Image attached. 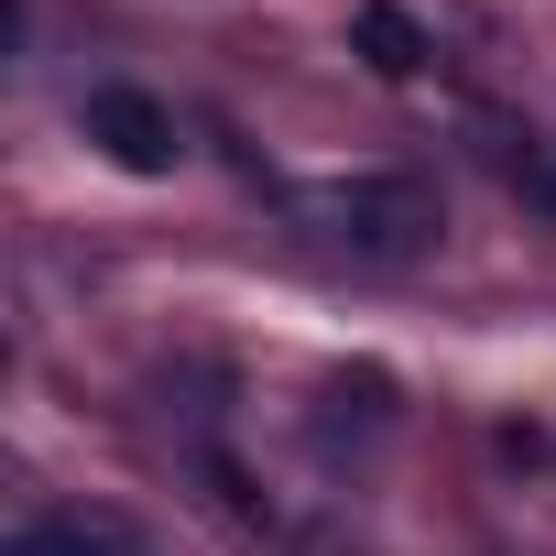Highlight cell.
I'll return each instance as SVG.
<instances>
[{"label":"cell","instance_id":"7a4b0ae2","mask_svg":"<svg viewBox=\"0 0 556 556\" xmlns=\"http://www.w3.org/2000/svg\"><path fill=\"white\" fill-rule=\"evenodd\" d=\"M88 142H99L121 175H175V121H164V99H142V88H88Z\"/></svg>","mask_w":556,"mask_h":556},{"label":"cell","instance_id":"277c9868","mask_svg":"<svg viewBox=\"0 0 556 556\" xmlns=\"http://www.w3.org/2000/svg\"><path fill=\"white\" fill-rule=\"evenodd\" d=\"M12 556H153V545L131 523H110V513H45V523L12 534Z\"/></svg>","mask_w":556,"mask_h":556},{"label":"cell","instance_id":"5b68a950","mask_svg":"<svg viewBox=\"0 0 556 556\" xmlns=\"http://www.w3.org/2000/svg\"><path fill=\"white\" fill-rule=\"evenodd\" d=\"M523 186H534V207H556V142H545V153L523 164Z\"/></svg>","mask_w":556,"mask_h":556},{"label":"cell","instance_id":"6da1fadb","mask_svg":"<svg viewBox=\"0 0 556 556\" xmlns=\"http://www.w3.org/2000/svg\"><path fill=\"white\" fill-rule=\"evenodd\" d=\"M295 218H306L328 251H350V262H415V251H437V229H447L426 175H328V186L295 197Z\"/></svg>","mask_w":556,"mask_h":556},{"label":"cell","instance_id":"3957f363","mask_svg":"<svg viewBox=\"0 0 556 556\" xmlns=\"http://www.w3.org/2000/svg\"><path fill=\"white\" fill-rule=\"evenodd\" d=\"M350 45H361V66L371 77H426V23L404 12V0H361V12H350Z\"/></svg>","mask_w":556,"mask_h":556}]
</instances>
